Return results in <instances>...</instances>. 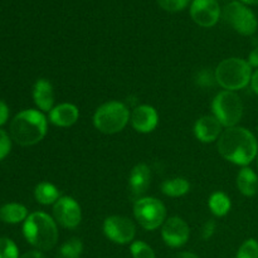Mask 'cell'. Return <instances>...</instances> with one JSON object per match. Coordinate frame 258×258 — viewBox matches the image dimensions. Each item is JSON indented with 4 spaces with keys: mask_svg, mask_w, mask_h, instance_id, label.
I'll use <instances>...</instances> for the list:
<instances>
[{
    "mask_svg": "<svg viewBox=\"0 0 258 258\" xmlns=\"http://www.w3.org/2000/svg\"><path fill=\"white\" fill-rule=\"evenodd\" d=\"M218 151L223 159L239 166H247L257 158L258 143L244 127H228L218 139Z\"/></svg>",
    "mask_w": 258,
    "mask_h": 258,
    "instance_id": "cell-1",
    "label": "cell"
},
{
    "mask_svg": "<svg viewBox=\"0 0 258 258\" xmlns=\"http://www.w3.org/2000/svg\"><path fill=\"white\" fill-rule=\"evenodd\" d=\"M190 0H158V4L160 5L161 9L170 13L180 12L188 7Z\"/></svg>",
    "mask_w": 258,
    "mask_h": 258,
    "instance_id": "cell-27",
    "label": "cell"
},
{
    "mask_svg": "<svg viewBox=\"0 0 258 258\" xmlns=\"http://www.w3.org/2000/svg\"><path fill=\"white\" fill-rule=\"evenodd\" d=\"M238 190L246 197L256 196L258 191V176L248 166H243L237 175Z\"/></svg>",
    "mask_w": 258,
    "mask_h": 258,
    "instance_id": "cell-18",
    "label": "cell"
},
{
    "mask_svg": "<svg viewBox=\"0 0 258 258\" xmlns=\"http://www.w3.org/2000/svg\"><path fill=\"white\" fill-rule=\"evenodd\" d=\"M133 127L140 134L153 133L159 123L158 111L149 105H141L134 108L130 116Z\"/></svg>",
    "mask_w": 258,
    "mask_h": 258,
    "instance_id": "cell-13",
    "label": "cell"
},
{
    "mask_svg": "<svg viewBox=\"0 0 258 258\" xmlns=\"http://www.w3.org/2000/svg\"><path fill=\"white\" fill-rule=\"evenodd\" d=\"M53 217L55 223L62 226L63 228L75 229L82 221L81 206L72 197H60L53 204Z\"/></svg>",
    "mask_w": 258,
    "mask_h": 258,
    "instance_id": "cell-10",
    "label": "cell"
},
{
    "mask_svg": "<svg viewBox=\"0 0 258 258\" xmlns=\"http://www.w3.org/2000/svg\"><path fill=\"white\" fill-rule=\"evenodd\" d=\"M10 150H12V139L4 130H0V160L7 158Z\"/></svg>",
    "mask_w": 258,
    "mask_h": 258,
    "instance_id": "cell-29",
    "label": "cell"
},
{
    "mask_svg": "<svg viewBox=\"0 0 258 258\" xmlns=\"http://www.w3.org/2000/svg\"><path fill=\"white\" fill-rule=\"evenodd\" d=\"M128 121H130V111L125 103L118 101L103 103L93 115L95 127L106 135H113L122 131Z\"/></svg>",
    "mask_w": 258,
    "mask_h": 258,
    "instance_id": "cell-5",
    "label": "cell"
},
{
    "mask_svg": "<svg viewBox=\"0 0 258 258\" xmlns=\"http://www.w3.org/2000/svg\"><path fill=\"white\" fill-rule=\"evenodd\" d=\"M251 87H252V90H253V92L257 93V95H258V70H256V72L252 75Z\"/></svg>",
    "mask_w": 258,
    "mask_h": 258,
    "instance_id": "cell-34",
    "label": "cell"
},
{
    "mask_svg": "<svg viewBox=\"0 0 258 258\" xmlns=\"http://www.w3.org/2000/svg\"><path fill=\"white\" fill-rule=\"evenodd\" d=\"M222 125L213 115H206L198 118L194 125V134L201 143L209 144L218 140L222 135Z\"/></svg>",
    "mask_w": 258,
    "mask_h": 258,
    "instance_id": "cell-14",
    "label": "cell"
},
{
    "mask_svg": "<svg viewBox=\"0 0 258 258\" xmlns=\"http://www.w3.org/2000/svg\"><path fill=\"white\" fill-rule=\"evenodd\" d=\"M226 22L242 35H252L256 33L258 22L251 9L239 2H232L223 10Z\"/></svg>",
    "mask_w": 258,
    "mask_h": 258,
    "instance_id": "cell-8",
    "label": "cell"
},
{
    "mask_svg": "<svg viewBox=\"0 0 258 258\" xmlns=\"http://www.w3.org/2000/svg\"><path fill=\"white\" fill-rule=\"evenodd\" d=\"M0 258H19L17 244L7 237L0 238Z\"/></svg>",
    "mask_w": 258,
    "mask_h": 258,
    "instance_id": "cell-26",
    "label": "cell"
},
{
    "mask_svg": "<svg viewBox=\"0 0 258 258\" xmlns=\"http://www.w3.org/2000/svg\"><path fill=\"white\" fill-rule=\"evenodd\" d=\"M34 197L39 204L50 206V204H54L60 198V194L57 186L48 183V181H42V183L35 186Z\"/></svg>",
    "mask_w": 258,
    "mask_h": 258,
    "instance_id": "cell-20",
    "label": "cell"
},
{
    "mask_svg": "<svg viewBox=\"0 0 258 258\" xmlns=\"http://www.w3.org/2000/svg\"><path fill=\"white\" fill-rule=\"evenodd\" d=\"M8 117H9V108L4 101L0 100V126L7 122Z\"/></svg>",
    "mask_w": 258,
    "mask_h": 258,
    "instance_id": "cell-31",
    "label": "cell"
},
{
    "mask_svg": "<svg viewBox=\"0 0 258 258\" xmlns=\"http://www.w3.org/2000/svg\"><path fill=\"white\" fill-rule=\"evenodd\" d=\"M78 117H80L78 107L73 103L68 102L60 103V105L53 107L48 116L49 122L58 127H70L77 122Z\"/></svg>",
    "mask_w": 258,
    "mask_h": 258,
    "instance_id": "cell-15",
    "label": "cell"
},
{
    "mask_svg": "<svg viewBox=\"0 0 258 258\" xmlns=\"http://www.w3.org/2000/svg\"><path fill=\"white\" fill-rule=\"evenodd\" d=\"M197 85L201 86V87H211L214 83H217L216 80V73L211 72L209 70H203L201 72H198L196 77Z\"/></svg>",
    "mask_w": 258,
    "mask_h": 258,
    "instance_id": "cell-28",
    "label": "cell"
},
{
    "mask_svg": "<svg viewBox=\"0 0 258 258\" xmlns=\"http://www.w3.org/2000/svg\"><path fill=\"white\" fill-rule=\"evenodd\" d=\"M33 100L39 110L43 112H50L54 105V91L49 81L40 78L33 87Z\"/></svg>",
    "mask_w": 258,
    "mask_h": 258,
    "instance_id": "cell-17",
    "label": "cell"
},
{
    "mask_svg": "<svg viewBox=\"0 0 258 258\" xmlns=\"http://www.w3.org/2000/svg\"><path fill=\"white\" fill-rule=\"evenodd\" d=\"M247 62L249 63V66H251V67L258 68V47L254 48V49L249 53L248 60H247Z\"/></svg>",
    "mask_w": 258,
    "mask_h": 258,
    "instance_id": "cell-32",
    "label": "cell"
},
{
    "mask_svg": "<svg viewBox=\"0 0 258 258\" xmlns=\"http://www.w3.org/2000/svg\"><path fill=\"white\" fill-rule=\"evenodd\" d=\"M103 233L113 243L127 244L135 238L136 228L127 217L111 216L103 222Z\"/></svg>",
    "mask_w": 258,
    "mask_h": 258,
    "instance_id": "cell-9",
    "label": "cell"
},
{
    "mask_svg": "<svg viewBox=\"0 0 258 258\" xmlns=\"http://www.w3.org/2000/svg\"><path fill=\"white\" fill-rule=\"evenodd\" d=\"M190 17L203 28L217 24L221 17V7L217 0H193L190 5Z\"/></svg>",
    "mask_w": 258,
    "mask_h": 258,
    "instance_id": "cell-11",
    "label": "cell"
},
{
    "mask_svg": "<svg viewBox=\"0 0 258 258\" xmlns=\"http://www.w3.org/2000/svg\"><path fill=\"white\" fill-rule=\"evenodd\" d=\"M214 232H216V222L213 219H209V221L204 223L203 228H202V238L207 241V239H209L213 236Z\"/></svg>",
    "mask_w": 258,
    "mask_h": 258,
    "instance_id": "cell-30",
    "label": "cell"
},
{
    "mask_svg": "<svg viewBox=\"0 0 258 258\" xmlns=\"http://www.w3.org/2000/svg\"><path fill=\"white\" fill-rule=\"evenodd\" d=\"M47 134V118L37 110H24L10 123V136L22 146H32L43 140Z\"/></svg>",
    "mask_w": 258,
    "mask_h": 258,
    "instance_id": "cell-2",
    "label": "cell"
},
{
    "mask_svg": "<svg viewBox=\"0 0 258 258\" xmlns=\"http://www.w3.org/2000/svg\"><path fill=\"white\" fill-rule=\"evenodd\" d=\"M236 258H258V242L256 239H247L242 243Z\"/></svg>",
    "mask_w": 258,
    "mask_h": 258,
    "instance_id": "cell-25",
    "label": "cell"
},
{
    "mask_svg": "<svg viewBox=\"0 0 258 258\" xmlns=\"http://www.w3.org/2000/svg\"><path fill=\"white\" fill-rule=\"evenodd\" d=\"M217 83L226 91H238L247 87L251 83L252 67L247 60L242 58L232 57L222 60L217 66L216 71Z\"/></svg>",
    "mask_w": 258,
    "mask_h": 258,
    "instance_id": "cell-4",
    "label": "cell"
},
{
    "mask_svg": "<svg viewBox=\"0 0 258 258\" xmlns=\"http://www.w3.org/2000/svg\"><path fill=\"white\" fill-rule=\"evenodd\" d=\"M190 189V184L184 178H173L168 179L161 184V191L166 197L178 198V197L185 196Z\"/></svg>",
    "mask_w": 258,
    "mask_h": 258,
    "instance_id": "cell-22",
    "label": "cell"
},
{
    "mask_svg": "<svg viewBox=\"0 0 258 258\" xmlns=\"http://www.w3.org/2000/svg\"><path fill=\"white\" fill-rule=\"evenodd\" d=\"M242 3L244 4H249V5H258V0H241Z\"/></svg>",
    "mask_w": 258,
    "mask_h": 258,
    "instance_id": "cell-36",
    "label": "cell"
},
{
    "mask_svg": "<svg viewBox=\"0 0 258 258\" xmlns=\"http://www.w3.org/2000/svg\"><path fill=\"white\" fill-rule=\"evenodd\" d=\"M19 258H45V256L39 251H29L23 254V256H20Z\"/></svg>",
    "mask_w": 258,
    "mask_h": 258,
    "instance_id": "cell-33",
    "label": "cell"
},
{
    "mask_svg": "<svg viewBox=\"0 0 258 258\" xmlns=\"http://www.w3.org/2000/svg\"><path fill=\"white\" fill-rule=\"evenodd\" d=\"M134 216L146 231H155L166 221V208L159 199L144 197L136 199L134 204Z\"/></svg>",
    "mask_w": 258,
    "mask_h": 258,
    "instance_id": "cell-7",
    "label": "cell"
},
{
    "mask_svg": "<svg viewBox=\"0 0 258 258\" xmlns=\"http://www.w3.org/2000/svg\"><path fill=\"white\" fill-rule=\"evenodd\" d=\"M130 251L134 258H155V253H154L153 248L143 241L133 242Z\"/></svg>",
    "mask_w": 258,
    "mask_h": 258,
    "instance_id": "cell-24",
    "label": "cell"
},
{
    "mask_svg": "<svg viewBox=\"0 0 258 258\" xmlns=\"http://www.w3.org/2000/svg\"><path fill=\"white\" fill-rule=\"evenodd\" d=\"M257 168H258V155H257Z\"/></svg>",
    "mask_w": 258,
    "mask_h": 258,
    "instance_id": "cell-37",
    "label": "cell"
},
{
    "mask_svg": "<svg viewBox=\"0 0 258 258\" xmlns=\"http://www.w3.org/2000/svg\"><path fill=\"white\" fill-rule=\"evenodd\" d=\"M178 258H199L197 254L191 253V252H181L178 254Z\"/></svg>",
    "mask_w": 258,
    "mask_h": 258,
    "instance_id": "cell-35",
    "label": "cell"
},
{
    "mask_svg": "<svg viewBox=\"0 0 258 258\" xmlns=\"http://www.w3.org/2000/svg\"><path fill=\"white\" fill-rule=\"evenodd\" d=\"M208 207L216 217H224L231 211L232 202L226 193L216 191L209 197Z\"/></svg>",
    "mask_w": 258,
    "mask_h": 258,
    "instance_id": "cell-21",
    "label": "cell"
},
{
    "mask_svg": "<svg viewBox=\"0 0 258 258\" xmlns=\"http://www.w3.org/2000/svg\"><path fill=\"white\" fill-rule=\"evenodd\" d=\"M151 181V171L146 164H138L131 170L128 176V186L134 197H141L146 190Z\"/></svg>",
    "mask_w": 258,
    "mask_h": 258,
    "instance_id": "cell-16",
    "label": "cell"
},
{
    "mask_svg": "<svg viewBox=\"0 0 258 258\" xmlns=\"http://www.w3.org/2000/svg\"><path fill=\"white\" fill-rule=\"evenodd\" d=\"M28 218V209L19 203L5 204L0 208V219L5 223L17 224Z\"/></svg>",
    "mask_w": 258,
    "mask_h": 258,
    "instance_id": "cell-19",
    "label": "cell"
},
{
    "mask_svg": "<svg viewBox=\"0 0 258 258\" xmlns=\"http://www.w3.org/2000/svg\"><path fill=\"white\" fill-rule=\"evenodd\" d=\"M83 251L81 239L71 238L62 244L59 249V258H80Z\"/></svg>",
    "mask_w": 258,
    "mask_h": 258,
    "instance_id": "cell-23",
    "label": "cell"
},
{
    "mask_svg": "<svg viewBox=\"0 0 258 258\" xmlns=\"http://www.w3.org/2000/svg\"><path fill=\"white\" fill-rule=\"evenodd\" d=\"M23 234L33 247L40 251H49L58 241L57 223L44 212H34L24 221Z\"/></svg>",
    "mask_w": 258,
    "mask_h": 258,
    "instance_id": "cell-3",
    "label": "cell"
},
{
    "mask_svg": "<svg viewBox=\"0 0 258 258\" xmlns=\"http://www.w3.org/2000/svg\"><path fill=\"white\" fill-rule=\"evenodd\" d=\"M190 229L186 222L180 217H171L166 219L161 228V237L169 247L178 248L188 242Z\"/></svg>",
    "mask_w": 258,
    "mask_h": 258,
    "instance_id": "cell-12",
    "label": "cell"
},
{
    "mask_svg": "<svg viewBox=\"0 0 258 258\" xmlns=\"http://www.w3.org/2000/svg\"><path fill=\"white\" fill-rule=\"evenodd\" d=\"M213 116L224 127H234L243 116V103L233 91H222L212 102Z\"/></svg>",
    "mask_w": 258,
    "mask_h": 258,
    "instance_id": "cell-6",
    "label": "cell"
}]
</instances>
